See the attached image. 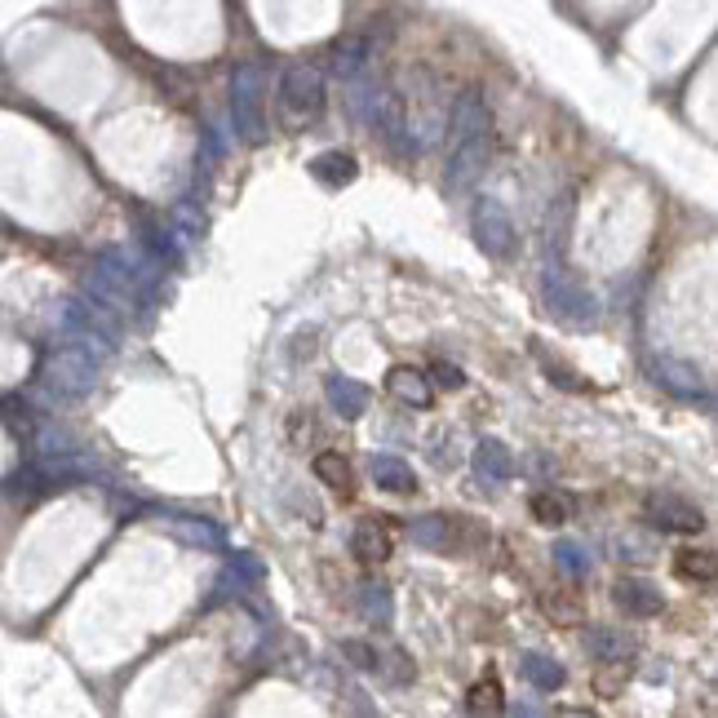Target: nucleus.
Masks as SVG:
<instances>
[{
	"instance_id": "nucleus-28",
	"label": "nucleus",
	"mask_w": 718,
	"mask_h": 718,
	"mask_svg": "<svg viewBox=\"0 0 718 718\" xmlns=\"http://www.w3.org/2000/svg\"><path fill=\"white\" fill-rule=\"evenodd\" d=\"M315 435H319V426H315V417H311L306 408L289 413V444H293V448H311Z\"/></svg>"
},
{
	"instance_id": "nucleus-18",
	"label": "nucleus",
	"mask_w": 718,
	"mask_h": 718,
	"mask_svg": "<svg viewBox=\"0 0 718 718\" xmlns=\"http://www.w3.org/2000/svg\"><path fill=\"white\" fill-rule=\"evenodd\" d=\"M714 572H718V559L714 550H700V546H683L674 554V576L683 581H696V585H714Z\"/></svg>"
},
{
	"instance_id": "nucleus-10",
	"label": "nucleus",
	"mask_w": 718,
	"mask_h": 718,
	"mask_svg": "<svg viewBox=\"0 0 718 718\" xmlns=\"http://www.w3.org/2000/svg\"><path fill=\"white\" fill-rule=\"evenodd\" d=\"M373 125L378 134L391 143V147H404L408 138V115H404V98L391 93V89H378L373 93Z\"/></svg>"
},
{
	"instance_id": "nucleus-12",
	"label": "nucleus",
	"mask_w": 718,
	"mask_h": 718,
	"mask_svg": "<svg viewBox=\"0 0 718 718\" xmlns=\"http://www.w3.org/2000/svg\"><path fill=\"white\" fill-rule=\"evenodd\" d=\"M350 554L364 563V568H378L391 559V532L378 524V519H364V524H355L350 532Z\"/></svg>"
},
{
	"instance_id": "nucleus-5",
	"label": "nucleus",
	"mask_w": 718,
	"mask_h": 718,
	"mask_svg": "<svg viewBox=\"0 0 718 718\" xmlns=\"http://www.w3.org/2000/svg\"><path fill=\"white\" fill-rule=\"evenodd\" d=\"M58 324H63V341L76 346V350H85L89 359H102V355L115 350V337H120L115 315H106V311L93 306L89 298H71V302L63 306Z\"/></svg>"
},
{
	"instance_id": "nucleus-19",
	"label": "nucleus",
	"mask_w": 718,
	"mask_h": 718,
	"mask_svg": "<svg viewBox=\"0 0 718 718\" xmlns=\"http://www.w3.org/2000/svg\"><path fill=\"white\" fill-rule=\"evenodd\" d=\"M519 670H524V678L532 683V687H541V692H559L563 687V665L554 661V657H546V652H524L519 657Z\"/></svg>"
},
{
	"instance_id": "nucleus-32",
	"label": "nucleus",
	"mask_w": 718,
	"mask_h": 718,
	"mask_svg": "<svg viewBox=\"0 0 718 718\" xmlns=\"http://www.w3.org/2000/svg\"><path fill=\"white\" fill-rule=\"evenodd\" d=\"M426 382H430V391H435V386H439V391H461V386H465L461 369H457V364H444V359H439V364H430Z\"/></svg>"
},
{
	"instance_id": "nucleus-35",
	"label": "nucleus",
	"mask_w": 718,
	"mask_h": 718,
	"mask_svg": "<svg viewBox=\"0 0 718 718\" xmlns=\"http://www.w3.org/2000/svg\"><path fill=\"white\" fill-rule=\"evenodd\" d=\"M559 718H594L590 709H559Z\"/></svg>"
},
{
	"instance_id": "nucleus-8",
	"label": "nucleus",
	"mask_w": 718,
	"mask_h": 718,
	"mask_svg": "<svg viewBox=\"0 0 718 718\" xmlns=\"http://www.w3.org/2000/svg\"><path fill=\"white\" fill-rule=\"evenodd\" d=\"M648 519L661 532H678V537H696L705 528V511L692 506L687 497H674V493H652L648 497Z\"/></svg>"
},
{
	"instance_id": "nucleus-36",
	"label": "nucleus",
	"mask_w": 718,
	"mask_h": 718,
	"mask_svg": "<svg viewBox=\"0 0 718 718\" xmlns=\"http://www.w3.org/2000/svg\"><path fill=\"white\" fill-rule=\"evenodd\" d=\"M515 718H537V709H532V705H519V709H515Z\"/></svg>"
},
{
	"instance_id": "nucleus-11",
	"label": "nucleus",
	"mask_w": 718,
	"mask_h": 718,
	"mask_svg": "<svg viewBox=\"0 0 718 718\" xmlns=\"http://www.w3.org/2000/svg\"><path fill=\"white\" fill-rule=\"evenodd\" d=\"M585 648H590V657H594V661H604V665H626V661L639 652L635 635L613 630V626H594V630H590V639H585Z\"/></svg>"
},
{
	"instance_id": "nucleus-23",
	"label": "nucleus",
	"mask_w": 718,
	"mask_h": 718,
	"mask_svg": "<svg viewBox=\"0 0 718 718\" xmlns=\"http://www.w3.org/2000/svg\"><path fill=\"white\" fill-rule=\"evenodd\" d=\"M315 479L319 484H328V489H337V493H350V461L341 457V452H315Z\"/></svg>"
},
{
	"instance_id": "nucleus-29",
	"label": "nucleus",
	"mask_w": 718,
	"mask_h": 718,
	"mask_svg": "<svg viewBox=\"0 0 718 718\" xmlns=\"http://www.w3.org/2000/svg\"><path fill=\"white\" fill-rule=\"evenodd\" d=\"M341 657H350L355 670H373V674H378V661H382V652L373 643H359V639H346L341 643Z\"/></svg>"
},
{
	"instance_id": "nucleus-30",
	"label": "nucleus",
	"mask_w": 718,
	"mask_h": 718,
	"mask_svg": "<svg viewBox=\"0 0 718 718\" xmlns=\"http://www.w3.org/2000/svg\"><path fill=\"white\" fill-rule=\"evenodd\" d=\"M178 532H182L191 546H213V550L222 546V532H217V528H209L204 519H200V524H195V519H178Z\"/></svg>"
},
{
	"instance_id": "nucleus-34",
	"label": "nucleus",
	"mask_w": 718,
	"mask_h": 718,
	"mask_svg": "<svg viewBox=\"0 0 718 718\" xmlns=\"http://www.w3.org/2000/svg\"><path fill=\"white\" fill-rule=\"evenodd\" d=\"M594 687H598V696H617L626 687V665H608L604 674L594 678Z\"/></svg>"
},
{
	"instance_id": "nucleus-31",
	"label": "nucleus",
	"mask_w": 718,
	"mask_h": 718,
	"mask_svg": "<svg viewBox=\"0 0 718 718\" xmlns=\"http://www.w3.org/2000/svg\"><path fill=\"white\" fill-rule=\"evenodd\" d=\"M532 350H537V359H541V364H546V373H550V382H559L563 391H576V395H581V391H590V382H576V373H568L563 364H554V359H550V355H546L541 346H532Z\"/></svg>"
},
{
	"instance_id": "nucleus-16",
	"label": "nucleus",
	"mask_w": 718,
	"mask_h": 718,
	"mask_svg": "<svg viewBox=\"0 0 718 718\" xmlns=\"http://www.w3.org/2000/svg\"><path fill=\"white\" fill-rule=\"evenodd\" d=\"M311 173H315V182H324L328 191H341V187H350V182L359 178V165H355L350 152H319V156L311 160Z\"/></svg>"
},
{
	"instance_id": "nucleus-27",
	"label": "nucleus",
	"mask_w": 718,
	"mask_h": 718,
	"mask_svg": "<svg viewBox=\"0 0 718 718\" xmlns=\"http://www.w3.org/2000/svg\"><path fill=\"white\" fill-rule=\"evenodd\" d=\"M554 563H559V568H563L572 581H581V576L590 572V559L581 554V546H576V541H559V546H554Z\"/></svg>"
},
{
	"instance_id": "nucleus-1",
	"label": "nucleus",
	"mask_w": 718,
	"mask_h": 718,
	"mask_svg": "<svg viewBox=\"0 0 718 718\" xmlns=\"http://www.w3.org/2000/svg\"><path fill=\"white\" fill-rule=\"evenodd\" d=\"M493 111L479 89H465L452 102V143H448V191H465L489 165Z\"/></svg>"
},
{
	"instance_id": "nucleus-24",
	"label": "nucleus",
	"mask_w": 718,
	"mask_h": 718,
	"mask_svg": "<svg viewBox=\"0 0 718 718\" xmlns=\"http://www.w3.org/2000/svg\"><path fill=\"white\" fill-rule=\"evenodd\" d=\"M364 63H369V41H341L333 49V71L341 80H355L359 71H364Z\"/></svg>"
},
{
	"instance_id": "nucleus-3",
	"label": "nucleus",
	"mask_w": 718,
	"mask_h": 718,
	"mask_svg": "<svg viewBox=\"0 0 718 718\" xmlns=\"http://www.w3.org/2000/svg\"><path fill=\"white\" fill-rule=\"evenodd\" d=\"M413 546L435 550V554H474L479 546H489V528H479L470 515H422L408 524Z\"/></svg>"
},
{
	"instance_id": "nucleus-21",
	"label": "nucleus",
	"mask_w": 718,
	"mask_h": 718,
	"mask_svg": "<svg viewBox=\"0 0 718 718\" xmlns=\"http://www.w3.org/2000/svg\"><path fill=\"white\" fill-rule=\"evenodd\" d=\"M550 311H559L563 319H576V324H585V319H594V298L590 293H581V289H572V284H550Z\"/></svg>"
},
{
	"instance_id": "nucleus-26",
	"label": "nucleus",
	"mask_w": 718,
	"mask_h": 718,
	"mask_svg": "<svg viewBox=\"0 0 718 718\" xmlns=\"http://www.w3.org/2000/svg\"><path fill=\"white\" fill-rule=\"evenodd\" d=\"M359 598H364V617L378 626H391V590L382 581H364L359 585Z\"/></svg>"
},
{
	"instance_id": "nucleus-25",
	"label": "nucleus",
	"mask_w": 718,
	"mask_h": 718,
	"mask_svg": "<svg viewBox=\"0 0 718 718\" xmlns=\"http://www.w3.org/2000/svg\"><path fill=\"white\" fill-rule=\"evenodd\" d=\"M528 511H532V519H537V524H546V528H559V524H568V497H559L554 489H546V493H532Z\"/></svg>"
},
{
	"instance_id": "nucleus-2",
	"label": "nucleus",
	"mask_w": 718,
	"mask_h": 718,
	"mask_svg": "<svg viewBox=\"0 0 718 718\" xmlns=\"http://www.w3.org/2000/svg\"><path fill=\"white\" fill-rule=\"evenodd\" d=\"M276 106H280V125L289 134H302L306 125H315L319 111H324V76H319V67H311V63L284 67Z\"/></svg>"
},
{
	"instance_id": "nucleus-7",
	"label": "nucleus",
	"mask_w": 718,
	"mask_h": 718,
	"mask_svg": "<svg viewBox=\"0 0 718 718\" xmlns=\"http://www.w3.org/2000/svg\"><path fill=\"white\" fill-rule=\"evenodd\" d=\"M474 239H479V249H484L489 258H497V262H511L515 258L519 231H515V222H511V213H506L502 200L484 195V200L474 204Z\"/></svg>"
},
{
	"instance_id": "nucleus-13",
	"label": "nucleus",
	"mask_w": 718,
	"mask_h": 718,
	"mask_svg": "<svg viewBox=\"0 0 718 718\" xmlns=\"http://www.w3.org/2000/svg\"><path fill=\"white\" fill-rule=\"evenodd\" d=\"M386 391H391L400 404H408V408H426V404L435 400L426 373H422V369H408V364H395V369L386 373Z\"/></svg>"
},
{
	"instance_id": "nucleus-22",
	"label": "nucleus",
	"mask_w": 718,
	"mask_h": 718,
	"mask_svg": "<svg viewBox=\"0 0 718 718\" xmlns=\"http://www.w3.org/2000/svg\"><path fill=\"white\" fill-rule=\"evenodd\" d=\"M465 709L474 718H502L506 714V696H502V683L497 678H484L465 692Z\"/></svg>"
},
{
	"instance_id": "nucleus-15",
	"label": "nucleus",
	"mask_w": 718,
	"mask_h": 718,
	"mask_svg": "<svg viewBox=\"0 0 718 718\" xmlns=\"http://www.w3.org/2000/svg\"><path fill=\"white\" fill-rule=\"evenodd\" d=\"M474 470H479L484 484H506V479L515 474V457H511V448L502 439H484L474 448Z\"/></svg>"
},
{
	"instance_id": "nucleus-17",
	"label": "nucleus",
	"mask_w": 718,
	"mask_h": 718,
	"mask_svg": "<svg viewBox=\"0 0 718 718\" xmlns=\"http://www.w3.org/2000/svg\"><path fill=\"white\" fill-rule=\"evenodd\" d=\"M373 484L378 489H386V493H413L417 489V479H413V465L408 461H400V457H391V452H382V457H373Z\"/></svg>"
},
{
	"instance_id": "nucleus-9",
	"label": "nucleus",
	"mask_w": 718,
	"mask_h": 718,
	"mask_svg": "<svg viewBox=\"0 0 718 718\" xmlns=\"http://www.w3.org/2000/svg\"><path fill=\"white\" fill-rule=\"evenodd\" d=\"M613 598H617V608H621L626 617H639V621H648V617H657V613L665 608L661 590H657L652 581H643V576H621V581L613 585Z\"/></svg>"
},
{
	"instance_id": "nucleus-14",
	"label": "nucleus",
	"mask_w": 718,
	"mask_h": 718,
	"mask_svg": "<svg viewBox=\"0 0 718 718\" xmlns=\"http://www.w3.org/2000/svg\"><path fill=\"white\" fill-rule=\"evenodd\" d=\"M324 395H328L333 413H341V417H364L369 413V386H359V382H350L341 373L324 378Z\"/></svg>"
},
{
	"instance_id": "nucleus-6",
	"label": "nucleus",
	"mask_w": 718,
	"mask_h": 718,
	"mask_svg": "<svg viewBox=\"0 0 718 718\" xmlns=\"http://www.w3.org/2000/svg\"><path fill=\"white\" fill-rule=\"evenodd\" d=\"M267 76L258 63H239L231 76V115L235 130L245 143H262L267 138Z\"/></svg>"
},
{
	"instance_id": "nucleus-33",
	"label": "nucleus",
	"mask_w": 718,
	"mask_h": 718,
	"mask_svg": "<svg viewBox=\"0 0 718 718\" xmlns=\"http://www.w3.org/2000/svg\"><path fill=\"white\" fill-rule=\"evenodd\" d=\"M683 378H692L687 369H678V364H661V386H670L674 395H700V382H683Z\"/></svg>"
},
{
	"instance_id": "nucleus-20",
	"label": "nucleus",
	"mask_w": 718,
	"mask_h": 718,
	"mask_svg": "<svg viewBox=\"0 0 718 718\" xmlns=\"http://www.w3.org/2000/svg\"><path fill=\"white\" fill-rule=\"evenodd\" d=\"M541 613L554 626H581L585 621V604L576 598V590H546L541 594Z\"/></svg>"
},
{
	"instance_id": "nucleus-4",
	"label": "nucleus",
	"mask_w": 718,
	"mask_h": 718,
	"mask_svg": "<svg viewBox=\"0 0 718 718\" xmlns=\"http://www.w3.org/2000/svg\"><path fill=\"white\" fill-rule=\"evenodd\" d=\"M36 378H41V386H45L54 400H80V395H89L93 382H98V359H89L85 350L58 341V346L45 350Z\"/></svg>"
}]
</instances>
